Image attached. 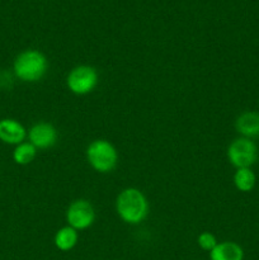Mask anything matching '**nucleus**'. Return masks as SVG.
Segmentation results:
<instances>
[{"label": "nucleus", "mask_w": 259, "mask_h": 260, "mask_svg": "<svg viewBox=\"0 0 259 260\" xmlns=\"http://www.w3.org/2000/svg\"><path fill=\"white\" fill-rule=\"evenodd\" d=\"M116 210L119 217L127 223L141 222L149 213V203L144 193L136 188H126L117 197Z\"/></svg>", "instance_id": "f257e3e1"}, {"label": "nucleus", "mask_w": 259, "mask_h": 260, "mask_svg": "<svg viewBox=\"0 0 259 260\" xmlns=\"http://www.w3.org/2000/svg\"><path fill=\"white\" fill-rule=\"evenodd\" d=\"M47 58L37 50H27L22 52L15 58L13 65L15 76L25 83H35L42 79L47 73Z\"/></svg>", "instance_id": "f03ea898"}, {"label": "nucleus", "mask_w": 259, "mask_h": 260, "mask_svg": "<svg viewBox=\"0 0 259 260\" xmlns=\"http://www.w3.org/2000/svg\"><path fill=\"white\" fill-rule=\"evenodd\" d=\"M86 157L94 170L109 173L116 168L118 154L113 145L107 140H95L86 149Z\"/></svg>", "instance_id": "7ed1b4c3"}, {"label": "nucleus", "mask_w": 259, "mask_h": 260, "mask_svg": "<svg viewBox=\"0 0 259 260\" xmlns=\"http://www.w3.org/2000/svg\"><path fill=\"white\" fill-rule=\"evenodd\" d=\"M228 159L236 169L250 168L258 159L256 145L246 137L234 140L228 149Z\"/></svg>", "instance_id": "20e7f679"}, {"label": "nucleus", "mask_w": 259, "mask_h": 260, "mask_svg": "<svg viewBox=\"0 0 259 260\" xmlns=\"http://www.w3.org/2000/svg\"><path fill=\"white\" fill-rule=\"evenodd\" d=\"M66 84L74 94L85 95L93 91L94 88L98 85V73L91 66H76L68 75Z\"/></svg>", "instance_id": "39448f33"}, {"label": "nucleus", "mask_w": 259, "mask_h": 260, "mask_svg": "<svg viewBox=\"0 0 259 260\" xmlns=\"http://www.w3.org/2000/svg\"><path fill=\"white\" fill-rule=\"evenodd\" d=\"M95 212L91 203L86 200L74 201L66 211V220L69 226L78 230H85L93 225Z\"/></svg>", "instance_id": "423d86ee"}, {"label": "nucleus", "mask_w": 259, "mask_h": 260, "mask_svg": "<svg viewBox=\"0 0 259 260\" xmlns=\"http://www.w3.org/2000/svg\"><path fill=\"white\" fill-rule=\"evenodd\" d=\"M28 137L36 149H48L57 141V129L51 123L41 122L29 129Z\"/></svg>", "instance_id": "0eeeda50"}, {"label": "nucleus", "mask_w": 259, "mask_h": 260, "mask_svg": "<svg viewBox=\"0 0 259 260\" xmlns=\"http://www.w3.org/2000/svg\"><path fill=\"white\" fill-rule=\"evenodd\" d=\"M25 128L15 119L5 118L0 121V140L5 144L19 145L25 139Z\"/></svg>", "instance_id": "6e6552de"}, {"label": "nucleus", "mask_w": 259, "mask_h": 260, "mask_svg": "<svg viewBox=\"0 0 259 260\" xmlns=\"http://www.w3.org/2000/svg\"><path fill=\"white\" fill-rule=\"evenodd\" d=\"M235 128L239 134L246 139L259 136V113L256 112H244L238 117Z\"/></svg>", "instance_id": "1a4fd4ad"}, {"label": "nucleus", "mask_w": 259, "mask_h": 260, "mask_svg": "<svg viewBox=\"0 0 259 260\" xmlns=\"http://www.w3.org/2000/svg\"><path fill=\"white\" fill-rule=\"evenodd\" d=\"M244 250L234 241L218 243L210 251V260H243Z\"/></svg>", "instance_id": "9d476101"}, {"label": "nucleus", "mask_w": 259, "mask_h": 260, "mask_svg": "<svg viewBox=\"0 0 259 260\" xmlns=\"http://www.w3.org/2000/svg\"><path fill=\"white\" fill-rule=\"evenodd\" d=\"M78 231L71 228V226H65V228H61L56 233L53 243H55V246L58 250L69 251L75 248V245L78 244Z\"/></svg>", "instance_id": "9b49d317"}, {"label": "nucleus", "mask_w": 259, "mask_h": 260, "mask_svg": "<svg viewBox=\"0 0 259 260\" xmlns=\"http://www.w3.org/2000/svg\"><path fill=\"white\" fill-rule=\"evenodd\" d=\"M255 174H254L250 168L236 169L235 175H234V184H235L238 190H240V192H250L255 187Z\"/></svg>", "instance_id": "f8f14e48"}, {"label": "nucleus", "mask_w": 259, "mask_h": 260, "mask_svg": "<svg viewBox=\"0 0 259 260\" xmlns=\"http://www.w3.org/2000/svg\"><path fill=\"white\" fill-rule=\"evenodd\" d=\"M37 155V149L30 142H22L13 151V159L17 164L27 165L35 160Z\"/></svg>", "instance_id": "ddd939ff"}, {"label": "nucleus", "mask_w": 259, "mask_h": 260, "mask_svg": "<svg viewBox=\"0 0 259 260\" xmlns=\"http://www.w3.org/2000/svg\"><path fill=\"white\" fill-rule=\"evenodd\" d=\"M197 243H198V246L206 251H211L218 244L217 240H216L215 235L211 233H207V231H206V233H202L200 236H198Z\"/></svg>", "instance_id": "4468645a"}]
</instances>
